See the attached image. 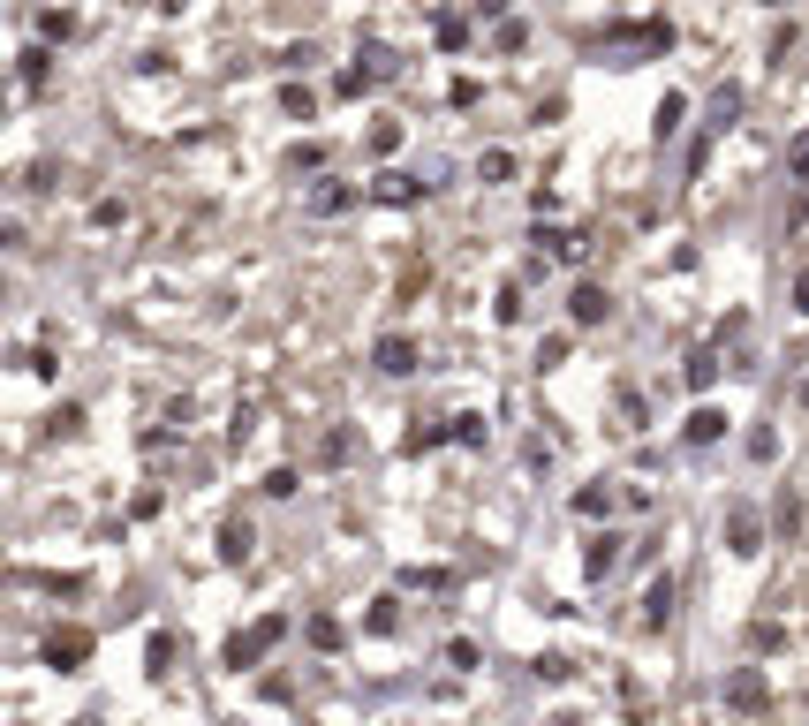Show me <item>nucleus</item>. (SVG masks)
<instances>
[{
	"label": "nucleus",
	"mask_w": 809,
	"mask_h": 726,
	"mask_svg": "<svg viewBox=\"0 0 809 726\" xmlns=\"http://www.w3.org/2000/svg\"><path fill=\"white\" fill-rule=\"evenodd\" d=\"M280 636H288V613H265V621H250V628H242V636H227L220 666H227V674H242V666H258V658L273 651Z\"/></svg>",
	"instance_id": "obj_1"
},
{
	"label": "nucleus",
	"mask_w": 809,
	"mask_h": 726,
	"mask_svg": "<svg viewBox=\"0 0 809 726\" xmlns=\"http://www.w3.org/2000/svg\"><path fill=\"white\" fill-rule=\"evenodd\" d=\"M726 711H749V719L772 711V681H764V666H734V674H726Z\"/></svg>",
	"instance_id": "obj_2"
},
{
	"label": "nucleus",
	"mask_w": 809,
	"mask_h": 726,
	"mask_svg": "<svg viewBox=\"0 0 809 726\" xmlns=\"http://www.w3.org/2000/svg\"><path fill=\"white\" fill-rule=\"evenodd\" d=\"M84 658H91V628H53L46 636V666L53 674H76Z\"/></svg>",
	"instance_id": "obj_3"
},
{
	"label": "nucleus",
	"mask_w": 809,
	"mask_h": 726,
	"mask_svg": "<svg viewBox=\"0 0 809 726\" xmlns=\"http://www.w3.org/2000/svg\"><path fill=\"white\" fill-rule=\"evenodd\" d=\"M726 545H734L741 560L764 553V515H757V507H726Z\"/></svg>",
	"instance_id": "obj_4"
},
{
	"label": "nucleus",
	"mask_w": 809,
	"mask_h": 726,
	"mask_svg": "<svg viewBox=\"0 0 809 726\" xmlns=\"http://www.w3.org/2000/svg\"><path fill=\"white\" fill-rule=\"evenodd\" d=\"M568 318L575 326H605V318H613V295H605L598 280H583V288L568 295Z\"/></svg>",
	"instance_id": "obj_5"
},
{
	"label": "nucleus",
	"mask_w": 809,
	"mask_h": 726,
	"mask_svg": "<svg viewBox=\"0 0 809 726\" xmlns=\"http://www.w3.org/2000/svg\"><path fill=\"white\" fill-rule=\"evenodd\" d=\"M371 363H379L386 379H409V371H416V341H409V333H386V341L371 348Z\"/></svg>",
	"instance_id": "obj_6"
},
{
	"label": "nucleus",
	"mask_w": 809,
	"mask_h": 726,
	"mask_svg": "<svg viewBox=\"0 0 809 726\" xmlns=\"http://www.w3.org/2000/svg\"><path fill=\"white\" fill-rule=\"evenodd\" d=\"M613 568H620V537L605 530V537H590V553H583V575H590V583H605Z\"/></svg>",
	"instance_id": "obj_7"
},
{
	"label": "nucleus",
	"mask_w": 809,
	"mask_h": 726,
	"mask_svg": "<svg viewBox=\"0 0 809 726\" xmlns=\"http://www.w3.org/2000/svg\"><path fill=\"white\" fill-rule=\"evenodd\" d=\"M673 598H681V583H673V575H658L651 598H643V628H666V621H673Z\"/></svg>",
	"instance_id": "obj_8"
},
{
	"label": "nucleus",
	"mask_w": 809,
	"mask_h": 726,
	"mask_svg": "<svg viewBox=\"0 0 809 726\" xmlns=\"http://www.w3.org/2000/svg\"><path fill=\"white\" fill-rule=\"evenodd\" d=\"M371 197H379V205H416V197H424V182H416V174H379V182H371Z\"/></svg>",
	"instance_id": "obj_9"
},
{
	"label": "nucleus",
	"mask_w": 809,
	"mask_h": 726,
	"mask_svg": "<svg viewBox=\"0 0 809 726\" xmlns=\"http://www.w3.org/2000/svg\"><path fill=\"white\" fill-rule=\"evenodd\" d=\"M537 258L575 265V258H583V242H575V235H560V227H537Z\"/></svg>",
	"instance_id": "obj_10"
},
{
	"label": "nucleus",
	"mask_w": 809,
	"mask_h": 726,
	"mask_svg": "<svg viewBox=\"0 0 809 726\" xmlns=\"http://www.w3.org/2000/svg\"><path fill=\"white\" fill-rule=\"evenodd\" d=\"M681 379H689L696 394H711V386H719V348H696V356H689V371H681Z\"/></svg>",
	"instance_id": "obj_11"
},
{
	"label": "nucleus",
	"mask_w": 809,
	"mask_h": 726,
	"mask_svg": "<svg viewBox=\"0 0 809 726\" xmlns=\"http://www.w3.org/2000/svg\"><path fill=\"white\" fill-rule=\"evenodd\" d=\"M681 432H689V447H711V439H726V416H719V409H696Z\"/></svg>",
	"instance_id": "obj_12"
},
{
	"label": "nucleus",
	"mask_w": 809,
	"mask_h": 726,
	"mask_svg": "<svg viewBox=\"0 0 809 726\" xmlns=\"http://www.w3.org/2000/svg\"><path fill=\"white\" fill-rule=\"evenodd\" d=\"M348 205H356L348 182H318V190H310V212H348Z\"/></svg>",
	"instance_id": "obj_13"
},
{
	"label": "nucleus",
	"mask_w": 809,
	"mask_h": 726,
	"mask_svg": "<svg viewBox=\"0 0 809 726\" xmlns=\"http://www.w3.org/2000/svg\"><path fill=\"white\" fill-rule=\"evenodd\" d=\"M16 76H23V91H46V76H53V53H46V46H31Z\"/></svg>",
	"instance_id": "obj_14"
},
{
	"label": "nucleus",
	"mask_w": 809,
	"mask_h": 726,
	"mask_svg": "<svg viewBox=\"0 0 809 726\" xmlns=\"http://www.w3.org/2000/svg\"><path fill=\"white\" fill-rule=\"evenodd\" d=\"M303 636L318 643V651H341V621H333V613H310V621H303Z\"/></svg>",
	"instance_id": "obj_15"
},
{
	"label": "nucleus",
	"mask_w": 809,
	"mask_h": 726,
	"mask_svg": "<svg viewBox=\"0 0 809 726\" xmlns=\"http://www.w3.org/2000/svg\"><path fill=\"white\" fill-rule=\"evenodd\" d=\"M220 560H250V522H220Z\"/></svg>",
	"instance_id": "obj_16"
},
{
	"label": "nucleus",
	"mask_w": 809,
	"mask_h": 726,
	"mask_svg": "<svg viewBox=\"0 0 809 726\" xmlns=\"http://www.w3.org/2000/svg\"><path fill=\"white\" fill-rule=\"evenodd\" d=\"M681 114H689V99H681V91H666V99H658V137H673V129H681Z\"/></svg>",
	"instance_id": "obj_17"
},
{
	"label": "nucleus",
	"mask_w": 809,
	"mask_h": 726,
	"mask_svg": "<svg viewBox=\"0 0 809 726\" xmlns=\"http://www.w3.org/2000/svg\"><path fill=\"white\" fill-rule=\"evenodd\" d=\"M605 507H613V484H583L575 492V515H605Z\"/></svg>",
	"instance_id": "obj_18"
},
{
	"label": "nucleus",
	"mask_w": 809,
	"mask_h": 726,
	"mask_svg": "<svg viewBox=\"0 0 809 726\" xmlns=\"http://www.w3.org/2000/svg\"><path fill=\"white\" fill-rule=\"evenodd\" d=\"M447 432H454V447H484V416H454Z\"/></svg>",
	"instance_id": "obj_19"
},
{
	"label": "nucleus",
	"mask_w": 809,
	"mask_h": 726,
	"mask_svg": "<svg viewBox=\"0 0 809 726\" xmlns=\"http://www.w3.org/2000/svg\"><path fill=\"white\" fill-rule=\"evenodd\" d=\"M530 674H537V681H568V674H575V658H560V651H545V658H537V666H530Z\"/></svg>",
	"instance_id": "obj_20"
},
{
	"label": "nucleus",
	"mask_w": 809,
	"mask_h": 726,
	"mask_svg": "<svg viewBox=\"0 0 809 726\" xmlns=\"http://www.w3.org/2000/svg\"><path fill=\"white\" fill-rule=\"evenodd\" d=\"M280 106H288V114H295V121H310V114H318V99H310V91H303V84H288V91H280Z\"/></svg>",
	"instance_id": "obj_21"
},
{
	"label": "nucleus",
	"mask_w": 809,
	"mask_h": 726,
	"mask_svg": "<svg viewBox=\"0 0 809 726\" xmlns=\"http://www.w3.org/2000/svg\"><path fill=\"white\" fill-rule=\"evenodd\" d=\"M174 674V636H152V681Z\"/></svg>",
	"instance_id": "obj_22"
},
{
	"label": "nucleus",
	"mask_w": 809,
	"mask_h": 726,
	"mask_svg": "<svg viewBox=\"0 0 809 726\" xmlns=\"http://www.w3.org/2000/svg\"><path fill=\"white\" fill-rule=\"evenodd\" d=\"M787 174H794V182H809V129L787 144Z\"/></svg>",
	"instance_id": "obj_23"
},
{
	"label": "nucleus",
	"mask_w": 809,
	"mask_h": 726,
	"mask_svg": "<svg viewBox=\"0 0 809 726\" xmlns=\"http://www.w3.org/2000/svg\"><path fill=\"white\" fill-rule=\"evenodd\" d=\"M560 363H568V333H552V341L537 348V371H560Z\"/></svg>",
	"instance_id": "obj_24"
},
{
	"label": "nucleus",
	"mask_w": 809,
	"mask_h": 726,
	"mask_svg": "<svg viewBox=\"0 0 809 726\" xmlns=\"http://www.w3.org/2000/svg\"><path fill=\"white\" fill-rule=\"evenodd\" d=\"M91 220H99V227H121V220H129V205H121V197H99V205H91Z\"/></svg>",
	"instance_id": "obj_25"
},
{
	"label": "nucleus",
	"mask_w": 809,
	"mask_h": 726,
	"mask_svg": "<svg viewBox=\"0 0 809 726\" xmlns=\"http://www.w3.org/2000/svg\"><path fill=\"white\" fill-rule=\"evenodd\" d=\"M749 643H757V651H779V643H787V628H779V621H757V628H749Z\"/></svg>",
	"instance_id": "obj_26"
},
{
	"label": "nucleus",
	"mask_w": 809,
	"mask_h": 726,
	"mask_svg": "<svg viewBox=\"0 0 809 726\" xmlns=\"http://www.w3.org/2000/svg\"><path fill=\"white\" fill-rule=\"evenodd\" d=\"M439 439H454V432H439V424H416V432H409V454H424V447H439Z\"/></svg>",
	"instance_id": "obj_27"
},
{
	"label": "nucleus",
	"mask_w": 809,
	"mask_h": 726,
	"mask_svg": "<svg viewBox=\"0 0 809 726\" xmlns=\"http://www.w3.org/2000/svg\"><path fill=\"white\" fill-rule=\"evenodd\" d=\"M794 311H802V318H809V273H802V280H794Z\"/></svg>",
	"instance_id": "obj_28"
},
{
	"label": "nucleus",
	"mask_w": 809,
	"mask_h": 726,
	"mask_svg": "<svg viewBox=\"0 0 809 726\" xmlns=\"http://www.w3.org/2000/svg\"><path fill=\"white\" fill-rule=\"evenodd\" d=\"M794 220H809V190H802V197H794Z\"/></svg>",
	"instance_id": "obj_29"
},
{
	"label": "nucleus",
	"mask_w": 809,
	"mask_h": 726,
	"mask_svg": "<svg viewBox=\"0 0 809 726\" xmlns=\"http://www.w3.org/2000/svg\"><path fill=\"white\" fill-rule=\"evenodd\" d=\"M69 726H99V719H69Z\"/></svg>",
	"instance_id": "obj_30"
}]
</instances>
